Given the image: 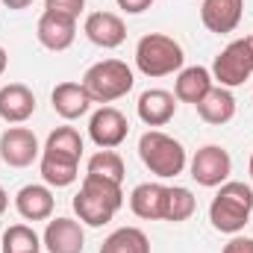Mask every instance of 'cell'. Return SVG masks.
<instances>
[{
    "label": "cell",
    "mask_w": 253,
    "mask_h": 253,
    "mask_svg": "<svg viewBox=\"0 0 253 253\" xmlns=\"http://www.w3.org/2000/svg\"><path fill=\"white\" fill-rule=\"evenodd\" d=\"M36 112V94L24 83H9L0 88V118L9 124H24Z\"/></svg>",
    "instance_id": "2e32d148"
},
{
    "label": "cell",
    "mask_w": 253,
    "mask_h": 253,
    "mask_svg": "<svg viewBox=\"0 0 253 253\" xmlns=\"http://www.w3.org/2000/svg\"><path fill=\"white\" fill-rule=\"evenodd\" d=\"M197 115L206 124H215V126L233 121L236 118V97H233V91L224 88V85H212L209 94L197 103Z\"/></svg>",
    "instance_id": "ffe728a7"
},
{
    "label": "cell",
    "mask_w": 253,
    "mask_h": 253,
    "mask_svg": "<svg viewBox=\"0 0 253 253\" xmlns=\"http://www.w3.org/2000/svg\"><path fill=\"white\" fill-rule=\"evenodd\" d=\"M83 33L88 36L91 44H97L103 50H112V47L124 44V39H126L124 21L115 12H91L85 18V24H83Z\"/></svg>",
    "instance_id": "8fae6325"
},
{
    "label": "cell",
    "mask_w": 253,
    "mask_h": 253,
    "mask_svg": "<svg viewBox=\"0 0 253 253\" xmlns=\"http://www.w3.org/2000/svg\"><path fill=\"white\" fill-rule=\"evenodd\" d=\"M47 253H83L85 248V233L80 227V221L71 218H53L47 221V230L42 236Z\"/></svg>",
    "instance_id": "7c38bea8"
},
{
    "label": "cell",
    "mask_w": 253,
    "mask_h": 253,
    "mask_svg": "<svg viewBox=\"0 0 253 253\" xmlns=\"http://www.w3.org/2000/svg\"><path fill=\"white\" fill-rule=\"evenodd\" d=\"M253 77V44L251 39H239L230 42L212 65V80H218V85L224 88H236L245 85Z\"/></svg>",
    "instance_id": "8992f818"
},
{
    "label": "cell",
    "mask_w": 253,
    "mask_h": 253,
    "mask_svg": "<svg viewBox=\"0 0 253 253\" xmlns=\"http://www.w3.org/2000/svg\"><path fill=\"white\" fill-rule=\"evenodd\" d=\"M245 12V0H203L200 6V21L209 33L227 36L239 27Z\"/></svg>",
    "instance_id": "5bb4252c"
},
{
    "label": "cell",
    "mask_w": 253,
    "mask_h": 253,
    "mask_svg": "<svg viewBox=\"0 0 253 253\" xmlns=\"http://www.w3.org/2000/svg\"><path fill=\"white\" fill-rule=\"evenodd\" d=\"M212 88V71L203 68V65H191V68H183L177 83H174V97L183 100V103H200Z\"/></svg>",
    "instance_id": "d6986e66"
},
{
    "label": "cell",
    "mask_w": 253,
    "mask_h": 253,
    "mask_svg": "<svg viewBox=\"0 0 253 253\" xmlns=\"http://www.w3.org/2000/svg\"><path fill=\"white\" fill-rule=\"evenodd\" d=\"M50 103H53V112L65 121H77L91 109V97L83 88V83H59L50 94Z\"/></svg>",
    "instance_id": "e0dca14e"
},
{
    "label": "cell",
    "mask_w": 253,
    "mask_h": 253,
    "mask_svg": "<svg viewBox=\"0 0 253 253\" xmlns=\"http://www.w3.org/2000/svg\"><path fill=\"white\" fill-rule=\"evenodd\" d=\"M230 171H233V159L221 144H206L191 159V180L197 186H206V189H215V186L227 183Z\"/></svg>",
    "instance_id": "52a82bcc"
},
{
    "label": "cell",
    "mask_w": 253,
    "mask_h": 253,
    "mask_svg": "<svg viewBox=\"0 0 253 253\" xmlns=\"http://www.w3.org/2000/svg\"><path fill=\"white\" fill-rule=\"evenodd\" d=\"M129 209L132 215L144 221H165L168 215V186L162 183H141L129 194Z\"/></svg>",
    "instance_id": "4fadbf2b"
},
{
    "label": "cell",
    "mask_w": 253,
    "mask_h": 253,
    "mask_svg": "<svg viewBox=\"0 0 253 253\" xmlns=\"http://www.w3.org/2000/svg\"><path fill=\"white\" fill-rule=\"evenodd\" d=\"M124 206V191L121 183L103 180L97 174H85L83 186L74 194V212L83 224L88 227H103L115 218V212Z\"/></svg>",
    "instance_id": "6da1fadb"
},
{
    "label": "cell",
    "mask_w": 253,
    "mask_h": 253,
    "mask_svg": "<svg viewBox=\"0 0 253 253\" xmlns=\"http://www.w3.org/2000/svg\"><path fill=\"white\" fill-rule=\"evenodd\" d=\"M153 0H118V9H124L126 15H141L150 9Z\"/></svg>",
    "instance_id": "f1b7e54d"
},
{
    "label": "cell",
    "mask_w": 253,
    "mask_h": 253,
    "mask_svg": "<svg viewBox=\"0 0 253 253\" xmlns=\"http://www.w3.org/2000/svg\"><path fill=\"white\" fill-rule=\"evenodd\" d=\"M88 174H97L112 183H124V159L115 150H97L88 159Z\"/></svg>",
    "instance_id": "d4e9b609"
},
{
    "label": "cell",
    "mask_w": 253,
    "mask_h": 253,
    "mask_svg": "<svg viewBox=\"0 0 253 253\" xmlns=\"http://www.w3.org/2000/svg\"><path fill=\"white\" fill-rule=\"evenodd\" d=\"M186 53L180 47V42H174L171 36L162 33H147L138 39L135 44V68L144 77H168L174 71H183Z\"/></svg>",
    "instance_id": "277c9868"
},
{
    "label": "cell",
    "mask_w": 253,
    "mask_h": 253,
    "mask_svg": "<svg viewBox=\"0 0 253 253\" xmlns=\"http://www.w3.org/2000/svg\"><path fill=\"white\" fill-rule=\"evenodd\" d=\"M251 44H253V36H251Z\"/></svg>",
    "instance_id": "836d02e7"
},
{
    "label": "cell",
    "mask_w": 253,
    "mask_h": 253,
    "mask_svg": "<svg viewBox=\"0 0 253 253\" xmlns=\"http://www.w3.org/2000/svg\"><path fill=\"white\" fill-rule=\"evenodd\" d=\"M85 0H44V9L50 12H62V15H71V18H80Z\"/></svg>",
    "instance_id": "4316f807"
},
{
    "label": "cell",
    "mask_w": 253,
    "mask_h": 253,
    "mask_svg": "<svg viewBox=\"0 0 253 253\" xmlns=\"http://www.w3.org/2000/svg\"><path fill=\"white\" fill-rule=\"evenodd\" d=\"M194 194L189 189H183V186H174V189H168V215H165V221H171V224H180V221H189L191 215H194Z\"/></svg>",
    "instance_id": "484cf974"
},
{
    "label": "cell",
    "mask_w": 253,
    "mask_h": 253,
    "mask_svg": "<svg viewBox=\"0 0 253 253\" xmlns=\"http://www.w3.org/2000/svg\"><path fill=\"white\" fill-rule=\"evenodd\" d=\"M224 253H253V239H248V236H233L227 242Z\"/></svg>",
    "instance_id": "83f0119b"
},
{
    "label": "cell",
    "mask_w": 253,
    "mask_h": 253,
    "mask_svg": "<svg viewBox=\"0 0 253 253\" xmlns=\"http://www.w3.org/2000/svg\"><path fill=\"white\" fill-rule=\"evenodd\" d=\"M126 132H129V124H126V118L115 109V106H100V109L91 115V121H88V135H91V141H94L100 150L118 147L126 138Z\"/></svg>",
    "instance_id": "30bf717a"
},
{
    "label": "cell",
    "mask_w": 253,
    "mask_h": 253,
    "mask_svg": "<svg viewBox=\"0 0 253 253\" xmlns=\"http://www.w3.org/2000/svg\"><path fill=\"white\" fill-rule=\"evenodd\" d=\"M15 209L24 221H47L53 215V194L47 186H24L15 194Z\"/></svg>",
    "instance_id": "ac0fdd59"
},
{
    "label": "cell",
    "mask_w": 253,
    "mask_h": 253,
    "mask_svg": "<svg viewBox=\"0 0 253 253\" xmlns=\"http://www.w3.org/2000/svg\"><path fill=\"white\" fill-rule=\"evenodd\" d=\"M135 109L147 126H165L177 112V97L165 88H147V91H141Z\"/></svg>",
    "instance_id": "9a60e30c"
},
{
    "label": "cell",
    "mask_w": 253,
    "mask_h": 253,
    "mask_svg": "<svg viewBox=\"0 0 253 253\" xmlns=\"http://www.w3.org/2000/svg\"><path fill=\"white\" fill-rule=\"evenodd\" d=\"M39 153H42L39 138L27 126H9L0 135V156H3V162L9 168H27V165L36 162Z\"/></svg>",
    "instance_id": "ba28073f"
},
{
    "label": "cell",
    "mask_w": 253,
    "mask_h": 253,
    "mask_svg": "<svg viewBox=\"0 0 253 253\" xmlns=\"http://www.w3.org/2000/svg\"><path fill=\"white\" fill-rule=\"evenodd\" d=\"M6 62H9V56H6V50H3V47H0V74H3V71H6Z\"/></svg>",
    "instance_id": "1f68e13d"
},
{
    "label": "cell",
    "mask_w": 253,
    "mask_h": 253,
    "mask_svg": "<svg viewBox=\"0 0 253 253\" xmlns=\"http://www.w3.org/2000/svg\"><path fill=\"white\" fill-rule=\"evenodd\" d=\"M6 206H9V194H6V189L0 186V215L6 212Z\"/></svg>",
    "instance_id": "4dcf8cb0"
},
{
    "label": "cell",
    "mask_w": 253,
    "mask_h": 253,
    "mask_svg": "<svg viewBox=\"0 0 253 253\" xmlns=\"http://www.w3.org/2000/svg\"><path fill=\"white\" fill-rule=\"evenodd\" d=\"M132 68L121 59H103L94 62L83 74V88L88 91L91 103H112L118 97H124L132 88Z\"/></svg>",
    "instance_id": "5b68a950"
},
{
    "label": "cell",
    "mask_w": 253,
    "mask_h": 253,
    "mask_svg": "<svg viewBox=\"0 0 253 253\" xmlns=\"http://www.w3.org/2000/svg\"><path fill=\"white\" fill-rule=\"evenodd\" d=\"M100 253H150V242L138 227H121L100 245Z\"/></svg>",
    "instance_id": "7402d4cb"
},
{
    "label": "cell",
    "mask_w": 253,
    "mask_h": 253,
    "mask_svg": "<svg viewBox=\"0 0 253 253\" xmlns=\"http://www.w3.org/2000/svg\"><path fill=\"white\" fill-rule=\"evenodd\" d=\"M251 177H253V153H251Z\"/></svg>",
    "instance_id": "d6a6232c"
},
{
    "label": "cell",
    "mask_w": 253,
    "mask_h": 253,
    "mask_svg": "<svg viewBox=\"0 0 253 253\" xmlns=\"http://www.w3.org/2000/svg\"><path fill=\"white\" fill-rule=\"evenodd\" d=\"M138 156H141L144 168L150 174L162 177V180H171V177L183 174L186 162H189L186 159V147L177 138H171V135H165L159 129H147L138 138Z\"/></svg>",
    "instance_id": "3957f363"
},
{
    "label": "cell",
    "mask_w": 253,
    "mask_h": 253,
    "mask_svg": "<svg viewBox=\"0 0 253 253\" xmlns=\"http://www.w3.org/2000/svg\"><path fill=\"white\" fill-rule=\"evenodd\" d=\"M42 47L53 50V53H62L74 44L77 39V18L62 15V12H50L44 9V15L39 18V30H36Z\"/></svg>",
    "instance_id": "9c48e42d"
},
{
    "label": "cell",
    "mask_w": 253,
    "mask_h": 253,
    "mask_svg": "<svg viewBox=\"0 0 253 253\" xmlns=\"http://www.w3.org/2000/svg\"><path fill=\"white\" fill-rule=\"evenodd\" d=\"M3 253H42V239L27 224H12L3 233Z\"/></svg>",
    "instance_id": "603a6c76"
},
{
    "label": "cell",
    "mask_w": 253,
    "mask_h": 253,
    "mask_svg": "<svg viewBox=\"0 0 253 253\" xmlns=\"http://www.w3.org/2000/svg\"><path fill=\"white\" fill-rule=\"evenodd\" d=\"M33 0H3V6H9V9H27Z\"/></svg>",
    "instance_id": "f546056e"
},
{
    "label": "cell",
    "mask_w": 253,
    "mask_h": 253,
    "mask_svg": "<svg viewBox=\"0 0 253 253\" xmlns=\"http://www.w3.org/2000/svg\"><path fill=\"white\" fill-rule=\"evenodd\" d=\"M251 212H253V189L248 183H236V180L221 183L215 200L209 203L212 227L218 233H227V236H239L248 227Z\"/></svg>",
    "instance_id": "7a4b0ae2"
},
{
    "label": "cell",
    "mask_w": 253,
    "mask_h": 253,
    "mask_svg": "<svg viewBox=\"0 0 253 253\" xmlns=\"http://www.w3.org/2000/svg\"><path fill=\"white\" fill-rule=\"evenodd\" d=\"M80 162L71 159V156H62V153H50V150H42V180L47 186H56V189H65L71 186L80 174Z\"/></svg>",
    "instance_id": "44dd1931"
},
{
    "label": "cell",
    "mask_w": 253,
    "mask_h": 253,
    "mask_svg": "<svg viewBox=\"0 0 253 253\" xmlns=\"http://www.w3.org/2000/svg\"><path fill=\"white\" fill-rule=\"evenodd\" d=\"M44 150L62 153V156H71V159L80 162V156H83V135H80L74 126H56V129L47 135Z\"/></svg>",
    "instance_id": "cb8c5ba5"
}]
</instances>
